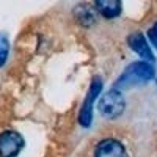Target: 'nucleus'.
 Listing matches in <instances>:
<instances>
[{
    "label": "nucleus",
    "instance_id": "5",
    "mask_svg": "<svg viewBox=\"0 0 157 157\" xmlns=\"http://www.w3.org/2000/svg\"><path fill=\"white\" fill-rule=\"evenodd\" d=\"M129 47L145 61H155V56L145 36L141 32H134L127 37Z\"/></svg>",
    "mask_w": 157,
    "mask_h": 157
},
{
    "label": "nucleus",
    "instance_id": "2",
    "mask_svg": "<svg viewBox=\"0 0 157 157\" xmlns=\"http://www.w3.org/2000/svg\"><path fill=\"white\" fill-rule=\"evenodd\" d=\"M126 108V101L120 90L115 88L107 91L98 102L99 113L105 119L113 120L123 113Z\"/></svg>",
    "mask_w": 157,
    "mask_h": 157
},
{
    "label": "nucleus",
    "instance_id": "7",
    "mask_svg": "<svg viewBox=\"0 0 157 157\" xmlns=\"http://www.w3.org/2000/svg\"><path fill=\"white\" fill-rule=\"evenodd\" d=\"M98 11L89 4H78L73 10L74 17L79 25L84 28L93 26L97 21Z\"/></svg>",
    "mask_w": 157,
    "mask_h": 157
},
{
    "label": "nucleus",
    "instance_id": "9",
    "mask_svg": "<svg viewBox=\"0 0 157 157\" xmlns=\"http://www.w3.org/2000/svg\"><path fill=\"white\" fill-rule=\"evenodd\" d=\"M10 52V42L4 33H0V67H2L7 61Z\"/></svg>",
    "mask_w": 157,
    "mask_h": 157
},
{
    "label": "nucleus",
    "instance_id": "3",
    "mask_svg": "<svg viewBox=\"0 0 157 157\" xmlns=\"http://www.w3.org/2000/svg\"><path fill=\"white\" fill-rule=\"evenodd\" d=\"M102 88L103 82L101 78L98 75L94 76L91 80L85 100L78 113V123L84 128H88L90 127L93 120L94 103L98 95L101 92Z\"/></svg>",
    "mask_w": 157,
    "mask_h": 157
},
{
    "label": "nucleus",
    "instance_id": "4",
    "mask_svg": "<svg viewBox=\"0 0 157 157\" xmlns=\"http://www.w3.org/2000/svg\"><path fill=\"white\" fill-rule=\"evenodd\" d=\"M25 145V140L14 130H6L0 134V157H16Z\"/></svg>",
    "mask_w": 157,
    "mask_h": 157
},
{
    "label": "nucleus",
    "instance_id": "10",
    "mask_svg": "<svg viewBox=\"0 0 157 157\" xmlns=\"http://www.w3.org/2000/svg\"><path fill=\"white\" fill-rule=\"evenodd\" d=\"M147 36H148L149 41L153 45V47L157 49V21H155L148 29V32H147Z\"/></svg>",
    "mask_w": 157,
    "mask_h": 157
},
{
    "label": "nucleus",
    "instance_id": "6",
    "mask_svg": "<svg viewBox=\"0 0 157 157\" xmlns=\"http://www.w3.org/2000/svg\"><path fill=\"white\" fill-rule=\"evenodd\" d=\"M94 157H128L124 145L118 140L107 138L98 143Z\"/></svg>",
    "mask_w": 157,
    "mask_h": 157
},
{
    "label": "nucleus",
    "instance_id": "1",
    "mask_svg": "<svg viewBox=\"0 0 157 157\" xmlns=\"http://www.w3.org/2000/svg\"><path fill=\"white\" fill-rule=\"evenodd\" d=\"M155 71L152 64L145 61H134L124 69L114 84L116 90H127L143 85L155 77Z\"/></svg>",
    "mask_w": 157,
    "mask_h": 157
},
{
    "label": "nucleus",
    "instance_id": "8",
    "mask_svg": "<svg viewBox=\"0 0 157 157\" xmlns=\"http://www.w3.org/2000/svg\"><path fill=\"white\" fill-rule=\"evenodd\" d=\"M95 8L104 17L113 19L120 16L122 13V2L119 0H98L95 1Z\"/></svg>",
    "mask_w": 157,
    "mask_h": 157
}]
</instances>
